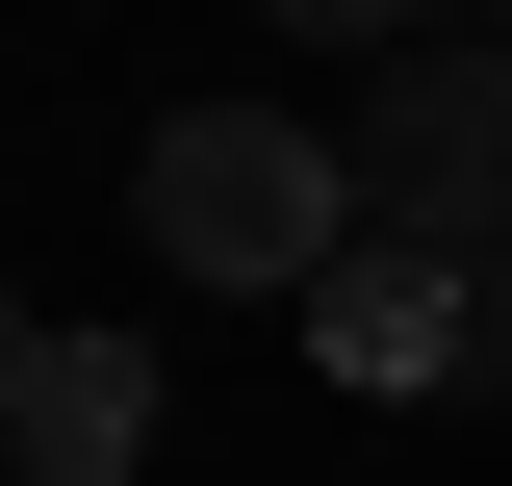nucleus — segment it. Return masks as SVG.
Returning a JSON list of instances; mask_svg holds the SVG:
<instances>
[{"label":"nucleus","instance_id":"nucleus-6","mask_svg":"<svg viewBox=\"0 0 512 486\" xmlns=\"http://www.w3.org/2000/svg\"><path fill=\"white\" fill-rule=\"evenodd\" d=\"M0 384H26V307H0Z\"/></svg>","mask_w":512,"mask_h":486},{"label":"nucleus","instance_id":"nucleus-2","mask_svg":"<svg viewBox=\"0 0 512 486\" xmlns=\"http://www.w3.org/2000/svg\"><path fill=\"white\" fill-rule=\"evenodd\" d=\"M359 231H436L512 282V26H436L359 77Z\"/></svg>","mask_w":512,"mask_h":486},{"label":"nucleus","instance_id":"nucleus-3","mask_svg":"<svg viewBox=\"0 0 512 486\" xmlns=\"http://www.w3.org/2000/svg\"><path fill=\"white\" fill-rule=\"evenodd\" d=\"M461 333H487V256H436V231H359L308 282V359L359 384V410H410V384H461Z\"/></svg>","mask_w":512,"mask_h":486},{"label":"nucleus","instance_id":"nucleus-5","mask_svg":"<svg viewBox=\"0 0 512 486\" xmlns=\"http://www.w3.org/2000/svg\"><path fill=\"white\" fill-rule=\"evenodd\" d=\"M256 26H308V52H436V0H256Z\"/></svg>","mask_w":512,"mask_h":486},{"label":"nucleus","instance_id":"nucleus-7","mask_svg":"<svg viewBox=\"0 0 512 486\" xmlns=\"http://www.w3.org/2000/svg\"><path fill=\"white\" fill-rule=\"evenodd\" d=\"M487 26H512V0H487Z\"/></svg>","mask_w":512,"mask_h":486},{"label":"nucleus","instance_id":"nucleus-1","mask_svg":"<svg viewBox=\"0 0 512 486\" xmlns=\"http://www.w3.org/2000/svg\"><path fill=\"white\" fill-rule=\"evenodd\" d=\"M128 205H154V256H180V282H282V307L359 256V154H333V128H282V103H180L154 154H128Z\"/></svg>","mask_w":512,"mask_h":486},{"label":"nucleus","instance_id":"nucleus-4","mask_svg":"<svg viewBox=\"0 0 512 486\" xmlns=\"http://www.w3.org/2000/svg\"><path fill=\"white\" fill-rule=\"evenodd\" d=\"M154 461V333H26L0 384V486H128Z\"/></svg>","mask_w":512,"mask_h":486}]
</instances>
